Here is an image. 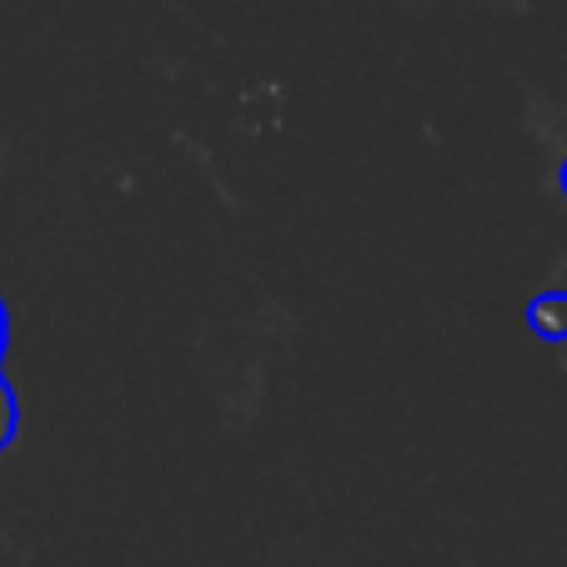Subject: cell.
Wrapping results in <instances>:
<instances>
[{"label":"cell","mask_w":567,"mask_h":567,"mask_svg":"<svg viewBox=\"0 0 567 567\" xmlns=\"http://www.w3.org/2000/svg\"><path fill=\"white\" fill-rule=\"evenodd\" d=\"M11 427V396H6V386H0V432Z\"/></svg>","instance_id":"cell-2"},{"label":"cell","mask_w":567,"mask_h":567,"mask_svg":"<svg viewBox=\"0 0 567 567\" xmlns=\"http://www.w3.org/2000/svg\"><path fill=\"white\" fill-rule=\"evenodd\" d=\"M537 327L543 332H567V301H537Z\"/></svg>","instance_id":"cell-1"}]
</instances>
